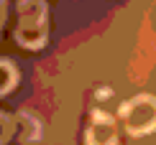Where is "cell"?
<instances>
[{
    "label": "cell",
    "instance_id": "obj_1",
    "mask_svg": "<svg viewBox=\"0 0 156 145\" xmlns=\"http://www.w3.org/2000/svg\"><path fill=\"white\" fill-rule=\"evenodd\" d=\"M16 41L23 49L38 51L49 41V5L46 0H18Z\"/></svg>",
    "mask_w": 156,
    "mask_h": 145
},
{
    "label": "cell",
    "instance_id": "obj_2",
    "mask_svg": "<svg viewBox=\"0 0 156 145\" xmlns=\"http://www.w3.org/2000/svg\"><path fill=\"white\" fill-rule=\"evenodd\" d=\"M120 120L133 137H144L156 130V99L148 94H136L120 104Z\"/></svg>",
    "mask_w": 156,
    "mask_h": 145
},
{
    "label": "cell",
    "instance_id": "obj_3",
    "mask_svg": "<svg viewBox=\"0 0 156 145\" xmlns=\"http://www.w3.org/2000/svg\"><path fill=\"white\" fill-rule=\"evenodd\" d=\"M84 145H118V127L115 120L102 110H95L90 125L84 130Z\"/></svg>",
    "mask_w": 156,
    "mask_h": 145
},
{
    "label": "cell",
    "instance_id": "obj_4",
    "mask_svg": "<svg viewBox=\"0 0 156 145\" xmlns=\"http://www.w3.org/2000/svg\"><path fill=\"white\" fill-rule=\"evenodd\" d=\"M16 120V133H21V140L23 143H38L41 140V122L36 120L31 112H21Z\"/></svg>",
    "mask_w": 156,
    "mask_h": 145
},
{
    "label": "cell",
    "instance_id": "obj_5",
    "mask_svg": "<svg viewBox=\"0 0 156 145\" xmlns=\"http://www.w3.org/2000/svg\"><path fill=\"white\" fill-rule=\"evenodd\" d=\"M18 79H21V74H18V66L10 61V59H0V97L16 89Z\"/></svg>",
    "mask_w": 156,
    "mask_h": 145
},
{
    "label": "cell",
    "instance_id": "obj_6",
    "mask_svg": "<svg viewBox=\"0 0 156 145\" xmlns=\"http://www.w3.org/2000/svg\"><path fill=\"white\" fill-rule=\"evenodd\" d=\"M13 135H16V120L5 112H0V145H5Z\"/></svg>",
    "mask_w": 156,
    "mask_h": 145
},
{
    "label": "cell",
    "instance_id": "obj_7",
    "mask_svg": "<svg viewBox=\"0 0 156 145\" xmlns=\"http://www.w3.org/2000/svg\"><path fill=\"white\" fill-rule=\"evenodd\" d=\"M5 18H8V0H0V28L5 25Z\"/></svg>",
    "mask_w": 156,
    "mask_h": 145
}]
</instances>
